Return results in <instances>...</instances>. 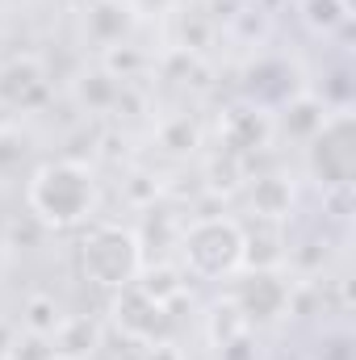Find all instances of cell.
<instances>
[{
	"label": "cell",
	"instance_id": "6da1fadb",
	"mask_svg": "<svg viewBox=\"0 0 356 360\" xmlns=\"http://www.w3.org/2000/svg\"><path fill=\"white\" fill-rule=\"evenodd\" d=\"M92 180L72 168V164H55V168H42L34 176V188H30V201L34 210L55 222V226H68V222H80L92 210Z\"/></svg>",
	"mask_w": 356,
	"mask_h": 360
},
{
	"label": "cell",
	"instance_id": "7a4b0ae2",
	"mask_svg": "<svg viewBox=\"0 0 356 360\" xmlns=\"http://www.w3.org/2000/svg\"><path fill=\"white\" fill-rule=\"evenodd\" d=\"M239 231L231 222H201L193 235H189V260L197 272H227L239 260Z\"/></svg>",
	"mask_w": 356,
	"mask_h": 360
},
{
	"label": "cell",
	"instance_id": "3957f363",
	"mask_svg": "<svg viewBox=\"0 0 356 360\" xmlns=\"http://www.w3.org/2000/svg\"><path fill=\"white\" fill-rule=\"evenodd\" d=\"M84 269L101 285H122L134 272V239L122 235V231H101L84 248Z\"/></svg>",
	"mask_w": 356,
	"mask_h": 360
},
{
	"label": "cell",
	"instance_id": "277c9868",
	"mask_svg": "<svg viewBox=\"0 0 356 360\" xmlns=\"http://www.w3.org/2000/svg\"><path fill=\"white\" fill-rule=\"evenodd\" d=\"M314 168L327 184H348L356 168V151H352V122L348 117H336L323 139H319V151H314Z\"/></svg>",
	"mask_w": 356,
	"mask_h": 360
}]
</instances>
